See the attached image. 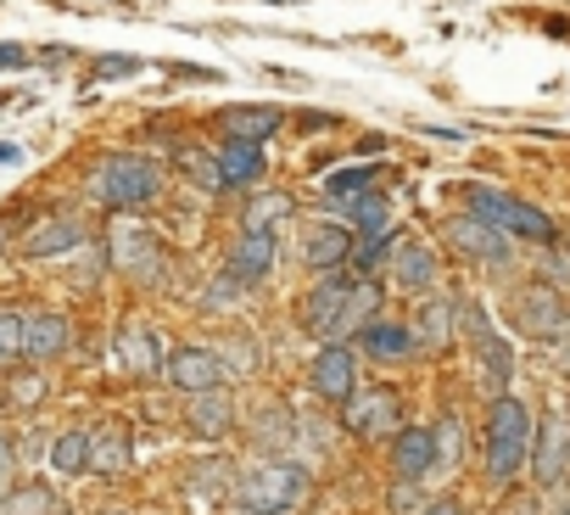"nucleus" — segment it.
<instances>
[{
    "instance_id": "1",
    "label": "nucleus",
    "mask_w": 570,
    "mask_h": 515,
    "mask_svg": "<svg viewBox=\"0 0 570 515\" xmlns=\"http://www.w3.org/2000/svg\"><path fill=\"white\" fill-rule=\"evenodd\" d=\"M308 487H314L308 465L285 459V454H263V459H252V465L235 476V493H229V498H235L246 515H292V509L308 498Z\"/></svg>"
},
{
    "instance_id": "2",
    "label": "nucleus",
    "mask_w": 570,
    "mask_h": 515,
    "mask_svg": "<svg viewBox=\"0 0 570 515\" xmlns=\"http://www.w3.org/2000/svg\"><path fill=\"white\" fill-rule=\"evenodd\" d=\"M531 431H537V420H531V409L520 398L498 392L487 404V482L492 487H509L520 476V465L531 454Z\"/></svg>"
},
{
    "instance_id": "3",
    "label": "nucleus",
    "mask_w": 570,
    "mask_h": 515,
    "mask_svg": "<svg viewBox=\"0 0 570 515\" xmlns=\"http://www.w3.org/2000/svg\"><path fill=\"white\" fill-rule=\"evenodd\" d=\"M157 185H163L157 163H151V157H135V152L107 157V163H101V174H96V196H101L112 213L151 207V202H157Z\"/></svg>"
},
{
    "instance_id": "4",
    "label": "nucleus",
    "mask_w": 570,
    "mask_h": 515,
    "mask_svg": "<svg viewBox=\"0 0 570 515\" xmlns=\"http://www.w3.org/2000/svg\"><path fill=\"white\" fill-rule=\"evenodd\" d=\"M470 213L492 218V224L509 230V235L542 241V246H553V235H559L542 207H531V202H520V196H509V191H492V185H475V191H470Z\"/></svg>"
},
{
    "instance_id": "5",
    "label": "nucleus",
    "mask_w": 570,
    "mask_h": 515,
    "mask_svg": "<svg viewBox=\"0 0 570 515\" xmlns=\"http://www.w3.org/2000/svg\"><path fill=\"white\" fill-rule=\"evenodd\" d=\"M514 325H520L531 342H559L564 325H570V309H564L559 286H553V281L520 286V292H514Z\"/></svg>"
},
{
    "instance_id": "6",
    "label": "nucleus",
    "mask_w": 570,
    "mask_h": 515,
    "mask_svg": "<svg viewBox=\"0 0 570 515\" xmlns=\"http://www.w3.org/2000/svg\"><path fill=\"white\" fill-rule=\"evenodd\" d=\"M442 235H448V246H459L464 258H475V264H492V270L509 264V230H498V224L481 218V213H459V218H448Z\"/></svg>"
},
{
    "instance_id": "7",
    "label": "nucleus",
    "mask_w": 570,
    "mask_h": 515,
    "mask_svg": "<svg viewBox=\"0 0 570 515\" xmlns=\"http://www.w3.org/2000/svg\"><path fill=\"white\" fill-rule=\"evenodd\" d=\"M358 286V270H325V281L308 292V303H303V331L308 337H336V320H342V309H347V292Z\"/></svg>"
},
{
    "instance_id": "8",
    "label": "nucleus",
    "mask_w": 570,
    "mask_h": 515,
    "mask_svg": "<svg viewBox=\"0 0 570 515\" xmlns=\"http://www.w3.org/2000/svg\"><path fill=\"white\" fill-rule=\"evenodd\" d=\"M397 426H403V404H397L392 387L353 392V404H347V431H353V437L375 443V437H397Z\"/></svg>"
},
{
    "instance_id": "9",
    "label": "nucleus",
    "mask_w": 570,
    "mask_h": 515,
    "mask_svg": "<svg viewBox=\"0 0 570 515\" xmlns=\"http://www.w3.org/2000/svg\"><path fill=\"white\" fill-rule=\"evenodd\" d=\"M308 387L325 404H353V392H358V359H353V348L347 342H325L320 359H314V370H308Z\"/></svg>"
},
{
    "instance_id": "10",
    "label": "nucleus",
    "mask_w": 570,
    "mask_h": 515,
    "mask_svg": "<svg viewBox=\"0 0 570 515\" xmlns=\"http://www.w3.org/2000/svg\"><path fill=\"white\" fill-rule=\"evenodd\" d=\"M353 224H336V218H314L308 230H303V241H297V258H303V264L308 270H342L347 264V258H353Z\"/></svg>"
},
{
    "instance_id": "11",
    "label": "nucleus",
    "mask_w": 570,
    "mask_h": 515,
    "mask_svg": "<svg viewBox=\"0 0 570 515\" xmlns=\"http://www.w3.org/2000/svg\"><path fill=\"white\" fill-rule=\"evenodd\" d=\"M163 376H168V387H179V392H207V387H224V381H229V370H224V359H218L213 348H174V353L163 359Z\"/></svg>"
},
{
    "instance_id": "12",
    "label": "nucleus",
    "mask_w": 570,
    "mask_h": 515,
    "mask_svg": "<svg viewBox=\"0 0 570 515\" xmlns=\"http://www.w3.org/2000/svg\"><path fill=\"white\" fill-rule=\"evenodd\" d=\"M570 465V415L553 404L537 426V443H531V476L537 482H559Z\"/></svg>"
},
{
    "instance_id": "13",
    "label": "nucleus",
    "mask_w": 570,
    "mask_h": 515,
    "mask_svg": "<svg viewBox=\"0 0 570 515\" xmlns=\"http://www.w3.org/2000/svg\"><path fill=\"white\" fill-rule=\"evenodd\" d=\"M358 348H364V359H375V365H409V359L420 353V337H414V325H403V320H370V325L358 331Z\"/></svg>"
},
{
    "instance_id": "14",
    "label": "nucleus",
    "mask_w": 570,
    "mask_h": 515,
    "mask_svg": "<svg viewBox=\"0 0 570 515\" xmlns=\"http://www.w3.org/2000/svg\"><path fill=\"white\" fill-rule=\"evenodd\" d=\"M112 264L135 281H151L163 270V252H157V235L140 230V224H118L112 230Z\"/></svg>"
},
{
    "instance_id": "15",
    "label": "nucleus",
    "mask_w": 570,
    "mask_h": 515,
    "mask_svg": "<svg viewBox=\"0 0 570 515\" xmlns=\"http://www.w3.org/2000/svg\"><path fill=\"white\" fill-rule=\"evenodd\" d=\"M68 348H73V325H68L62 314H51V309L23 314V359L51 365V359H62Z\"/></svg>"
},
{
    "instance_id": "16",
    "label": "nucleus",
    "mask_w": 570,
    "mask_h": 515,
    "mask_svg": "<svg viewBox=\"0 0 570 515\" xmlns=\"http://www.w3.org/2000/svg\"><path fill=\"white\" fill-rule=\"evenodd\" d=\"M392 470L397 482H420L436 470V426H403L392 437Z\"/></svg>"
},
{
    "instance_id": "17",
    "label": "nucleus",
    "mask_w": 570,
    "mask_h": 515,
    "mask_svg": "<svg viewBox=\"0 0 570 515\" xmlns=\"http://www.w3.org/2000/svg\"><path fill=\"white\" fill-rule=\"evenodd\" d=\"M274 230H240V241L229 246V275H240L246 286H263L274 275Z\"/></svg>"
},
{
    "instance_id": "18",
    "label": "nucleus",
    "mask_w": 570,
    "mask_h": 515,
    "mask_svg": "<svg viewBox=\"0 0 570 515\" xmlns=\"http://www.w3.org/2000/svg\"><path fill=\"white\" fill-rule=\"evenodd\" d=\"M386 275L397 281V292H431L436 286V252L425 241H397Z\"/></svg>"
},
{
    "instance_id": "19",
    "label": "nucleus",
    "mask_w": 570,
    "mask_h": 515,
    "mask_svg": "<svg viewBox=\"0 0 570 515\" xmlns=\"http://www.w3.org/2000/svg\"><path fill=\"white\" fill-rule=\"evenodd\" d=\"M129 465H135L129 431H124L118 420H101V426L90 431V470H96V476H124Z\"/></svg>"
},
{
    "instance_id": "20",
    "label": "nucleus",
    "mask_w": 570,
    "mask_h": 515,
    "mask_svg": "<svg viewBox=\"0 0 570 515\" xmlns=\"http://www.w3.org/2000/svg\"><path fill=\"white\" fill-rule=\"evenodd\" d=\"M414 337H420V348H448L459 337V303L448 292H431L414 314Z\"/></svg>"
},
{
    "instance_id": "21",
    "label": "nucleus",
    "mask_w": 570,
    "mask_h": 515,
    "mask_svg": "<svg viewBox=\"0 0 570 515\" xmlns=\"http://www.w3.org/2000/svg\"><path fill=\"white\" fill-rule=\"evenodd\" d=\"M185 420H190V431H202V437H224V431H235V398H229L224 387L190 392Z\"/></svg>"
},
{
    "instance_id": "22",
    "label": "nucleus",
    "mask_w": 570,
    "mask_h": 515,
    "mask_svg": "<svg viewBox=\"0 0 570 515\" xmlns=\"http://www.w3.org/2000/svg\"><path fill=\"white\" fill-rule=\"evenodd\" d=\"M263 140H235V135H224V146H218V174H224V191H235V185H252L257 174H263Z\"/></svg>"
},
{
    "instance_id": "23",
    "label": "nucleus",
    "mask_w": 570,
    "mask_h": 515,
    "mask_svg": "<svg viewBox=\"0 0 570 515\" xmlns=\"http://www.w3.org/2000/svg\"><path fill=\"white\" fill-rule=\"evenodd\" d=\"M118 359H124V370H129L135 381H151V376H163V348H157V331H146V325H129V331L118 337Z\"/></svg>"
},
{
    "instance_id": "24",
    "label": "nucleus",
    "mask_w": 570,
    "mask_h": 515,
    "mask_svg": "<svg viewBox=\"0 0 570 515\" xmlns=\"http://www.w3.org/2000/svg\"><path fill=\"white\" fill-rule=\"evenodd\" d=\"M370 320H381V286L370 281V275H358V286L347 292V309H342V320H336V337H358ZM331 337V342H336Z\"/></svg>"
},
{
    "instance_id": "25",
    "label": "nucleus",
    "mask_w": 570,
    "mask_h": 515,
    "mask_svg": "<svg viewBox=\"0 0 570 515\" xmlns=\"http://www.w3.org/2000/svg\"><path fill=\"white\" fill-rule=\"evenodd\" d=\"M79 241H85V224H79V218H51V224H40V230L23 241V252H29V258H57V252L79 246Z\"/></svg>"
},
{
    "instance_id": "26",
    "label": "nucleus",
    "mask_w": 570,
    "mask_h": 515,
    "mask_svg": "<svg viewBox=\"0 0 570 515\" xmlns=\"http://www.w3.org/2000/svg\"><path fill=\"white\" fill-rule=\"evenodd\" d=\"M279 124H285V113H274V107H235V113H224V135H235V140H268Z\"/></svg>"
},
{
    "instance_id": "27",
    "label": "nucleus",
    "mask_w": 570,
    "mask_h": 515,
    "mask_svg": "<svg viewBox=\"0 0 570 515\" xmlns=\"http://www.w3.org/2000/svg\"><path fill=\"white\" fill-rule=\"evenodd\" d=\"M386 218H392V207H386V196L370 185V191H353V202H347V224L358 230V235H386Z\"/></svg>"
},
{
    "instance_id": "28",
    "label": "nucleus",
    "mask_w": 570,
    "mask_h": 515,
    "mask_svg": "<svg viewBox=\"0 0 570 515\" xmlns=\"http://www.w3.org/2000/svg\"><path fill=\"white\" fill-rule=\"evenodd\" d=\"M0 515H57V493L46 482H23L0 493Z\"/></svg>"
},
{
    "instance_id": "29",
    "label": "nucleus",
    "mask_w": 570,
    "mask_h": 515,
    "mask_svg": "<svg viewBox=\"0 0 570 515\" xmlns=\"http://www.w3.org/2000/svg\"><path fill=\"white\" fill-rule=\"evenodd\" d=\"M475 353H481V392L498 398V392L509 387V342L492 331L487 342H475Z\"/></svg>"
},
{
    "instance_id": "30",
    "label": "nucleus",
    "mask_w": 570,
    "mask_h": 515,
    "mask_svg": "<svg viewBox=\"0 0 570 515\" xmlns=\"http://www.w3.org/2000/svg\"><path fill=\"white\" fill-rule=\"evenodd\" d=\"M292 207H297V202H292V191H263V196H252V202H246L240 230H274Z\"/></svg>"
},
{
    "instance_id": "31",
    "label": "nucleus",
    "mask_w": 570,
    "mask_h": 515,
    "mask_svg": "<svg viewBox=\"0 0 570 515\" xmlns=\"http://www.w3.org/2000/svg\"><path fill=\"white\" fill-rule=\"evenodd\" d=\"M51 470L85 476V470H90V431H62V437L51 443Z\"/></svg>"
},
{
    "instance_id": "32",
    "label": "nucleus",
    "mask_w": 570,
    "mask_h": 515,
    "mask_svg": "<svg viewBox=\"0 0 570 515\" xmlns=\"http://www.w3.org/2000/svg\"><path fill=\"white\" fill-rule=\"evenodd\" d=\"M179 168L202 185V191H224V174H218V152H202V146H185L179 152Z\"/></svg>"
},
{
    "instance_id": "33",
    "label": "nucleus",
    "mask_w": 570,
    "mask_h": 515,
    "mask_svg": "<svg viewBox=\"0 0 570 515\" xmlns=\"http://www.w3.org/2000/svg\"><path fill=\"white\" fill-rule=\"evenodd\" d=\"M224 470H229L224 459H218V465H196V470H190V493H202V498H224V493H235V487L224 482Z\"/></svg>"
},
{
    "instance_id": "34",
    "label": "nucleus",
    "mask_w": 570,
    "mask_h": 515,
    "mask_svg": "<svg viewBox=\"0 0 570 515\" xmlns=\"http://www.w3.org/2000/svg\"><path fill=\"white\" fill-rule=\"evenodd\" d=\"M459 465V420L442 415L436 420V470H453Z\"/></svg>"
},
{
    "instance_id": "35",
    "label": "nucleus",
    "mask_w": 570,
    "mask_h": 515,
    "mask_svg": "<svg viewBox=\"0 0 570 515\" xmlns=\"http://www.w3.org/2000/svg\"><path fill=\"white\" fill-rule=\"evenodd\" d=\"M325 185H331L336 196H353V191H370V185H375V168H370V163H364V168H336Z\"/></svg>"
},
{
    "instance_id": "36",
    "label": "nucleus",
    "mask_w": 570,
    "mask_h": 515,
    "mask_svg": "<svg viewBox=\"0 0 570 515\" xmlns=\"http://www.w3.org/2000/svg\"><path fill=\"white\" fill-rule=\"evenodd\" d=\"M23 353V314H0V365Z\"/></svg>"
},
{
    "instance_id": "37",
    "label": "nucleus",
    "mask_w": 570,
    "mask_h": 515,
    "mask_svg": "<svg viewBox=\"0 0 570 515\" xmlns=\"http://www.w3.org/2000/svg\"><path fill=\"white\" fill-rule=\"evenodd\" d=\"M40 398H46V381H40L35 370H23V376H12V404H18V409H35Z\"/></svg>"
},
{
    "instance_id": "38",
    "label": "nucleus",
    "mask_w": 570,
    "mask_h": 515,
    "mask_svg": "<svg viewBox=\"0 0 570 515\" xmlns=\"http://www.w3.org/2000/svg\"><path fill=\"white\" fill-rule=\"evenodd\" d=\"M240 286H246V281L224 270V281H213V286H207V298H202V309H218V303H235V298H240Z\"/></svg>"
},
{
    "instance_id": "39",
    "label": "nucleus",
    "mask_w": 570,
    "mask_h": 515,
    "mask_svg": "<svg viewBox=\"0 0 570 515\" xmlns=\"http://www.w3.org/2000/svg\"><path fill=\"white\" fill-rule=\"evenodd\" d=\"M7 487H18V448L0 437V493H7Z\"/></svg>"
},
{
    "instance_id": "40",
    "label": "nucleus",
    "mask_w": 570,
    "mask_h": 515,
    "mask_svg": "<svg viewBox=\"0 0 570 515\" xmlns=\"http://www.w3.org/2000/svg\"><path fill=\"white\" fill-rule=\"evenodd\" d=\"M135 68H140L135 57H101V62H96V74H101V79H124V74H135Z\"/></svg>"
},
{
    "instance_id": "41",
    "label": "nucleus",
    "mask_w": 570,
    "mask_h": 515,
    "mask_svg": "<svg viewBox=\"0 0 570 515\" xmlns=\"http://www.w3.org/2000/svg\"><path fill=\"white\" fill-rule=\"evenodd\" d=\"M23 62H29L23 46H0V68H23Z\"/></svg>"
},
{
    "instance_id": "42",
    "label": "nucleus",
    "mask_w": 570,
    "mask_h": 515,
    "mask_svg": "<svg viewBox=\"0 0 570 515\" xmlns=\"http://www.w3.org/2000/svg\"><path fill=\"white\" fill-rule=\"evenodd\" d=\"M425 515H464V509H459V498H436V504H425Z\"/></svg>"
},
{
    "instance_id": "43",
    "label": "nucleus",
    "mask_w": 570,
    "mask_h": 515,
    "mask_svg": "<svg viewBox=\"0 0 570 515\" xmlns=\"http://www.w3.org/2000/svg\"><path fill=\"white\" fill-rule=\"evenodd\" d=\"M0 163H18V146H0Z\"/></svg>"
},
{
    "instance_id": "44",
    "label": "nucleus",
    "mask_w": 570,
    "mask_h": 515,
    "mask_svg": "<svg viewBox=\"0 0 570 515\" xmlns=\"http://www.w3.org/2000/svg\"><path fill=\"white\" fill-rule=\"evenodd\" d=\"M559 342H564V370H570V325H564V337H559Z\"/></svg>"
},
{
    "instance_id": "45",
    "label": "nucleus",
    "mask_w": 570,
    "mask_h": 515,
    "mask_svg": "<svg viewBox=\"0 0 570 515\" xmlns=\"http://www.w3.org/2000/svg\"><path fill=\"white\" fill-rule=\"evenodd\" d=\"M101 515H129V509H124V504H112V509H101Z\"/></svg>"
},
{
    "instance_id": "46",
    "label": "nucleus",
    "mask_w": 570,
    "mask_h": 515,
    "mask_svg": "<svg viewBox=\"0 0 570 515\" xmlns=\"http://www.w3.org/2000/svg\"><path fill=\"white\" fill-rule=\"evenodd\" d=\"M559 515H570V498H564V509H559Z\"/></svg>"
},
{
    "instance_id": "47",
    "label": "nucleus",
    "mask_w": 570,
    "mask_h": 515,
    "mask_svg": "<svg viewBox=\"0 0 570 515\" xmlns=\"http://www.w3.org/2000/svg\"><path fill=\"white\" fill-rule=\"evenodd\" d=\"M279 7H292V0H279Z\"/></svg>"
}]
</instances>
